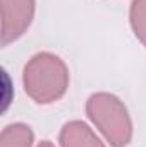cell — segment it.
I'll list each match as a JSON object with an SVG mask.
<instances>
[{
	"label": "cell",
	"instance_id": "cell-1",
	"mask_svg": "<svg viewBox=\"0 0 146 147\" xmlns=\"http://www.w3.org/2000/svg\"><path fill=\"white\" fill-rule=\"evenodd\" d=\"M71 86V70L53 51L35 53L23 69V87L28 98L40 106L60 101Z\"/></svg>",
	"mask_w": 146,
	"mask_h": 147
},
{
	"label": "cell",
	"instance_id": "cell-2",
	"mask_svg": "<svg viewBox=\"0 0 146 147\" xmlns=\"http://www.w3.org/2000/svg\"><path fill=\"white\" fill-rule=\"evenodd\" d=\"M84 111L93 128L110 147H127L134 137V123L126 103L107 91L88 96Z\"/></svg>",
	"mask_w": 146,
	"mask_h": 147
},
{
	"label": "cell",
	"instance_id": "cell-3",
	"mask_svg": "<svg viewBox=\"0 0 146 147\" xmlns=\"http://www.w3.org/2000/svg\"><path fill=\"white\" fill-rule=\"evenodd\" d=\"M2 3V46L23 38L36 16V0H0Z\"/></svg>",
	"mask_w": 146,
	"mask_h": 147
},
{
	"label": "cell",
	"instance_id": "cell-4",
	"mask_svg": "<svg viewBox=\"0 0 146 147\" xmlns=\"http://www.w3.org/2000/svg\"><path fill=\"white\" fill-rule=\"evenodd\" d=\"M59 147H108L107 142L83 120H69L59 132Z\"/></svg>",
	"mask_w": 146,
	"mask_h": 147
},
{
	"label": "cell",
	"instance_id": "cell-5",
	"mask_svg": "<svg viewBox=\"0 0 146 147\" xmlns=\"http://www.w3.org/2000/svg\"><path fill=\"white\" fill-rule=\"evenodd\" d=\"M35 132L31 125L23 121L9 123L0 132V147H33Z\"/></svg>",
	"mask_w": 146,
	"mask_h": 147
},
{
	"label": "cell",
	"instance_id": "cell-6",
	"mask_svg": "<svg viewBox=\"0 0 146 147\" xmlns=\"http://www.w3.org/2000/svg\"><path fill=\"white\" fill-rule=\"evenodd\" d=\"M129 26L134 38L146 46V0H131L129 5Z\"/></svg>",
	"mask_w": 146,
	"mask_h": 147
},
{
	"label": "cell",
	"instance_id": "cell-7",
	"mask_svg": "<svg viewBox=\"0 0 146 147\" xmlns=\"http://www.w3.org/2000/svg\"><path fill=\"white\" fill-rule=\"evenodd\" d=\"M36 147H55V144H53L52 140H41Z\"/></svg>",
	"mask_w": 146,
	"mask_h": 147
}]
</instances>
